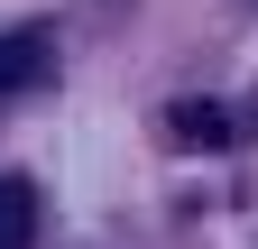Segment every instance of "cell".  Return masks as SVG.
<instances>
[{"instance_id":"3","label":"cell","mask_w":258,"mask_h":249,"mask_svg":"<svg viewBox=\"0 0 258 249\" xmlns=\"http://www.w3.org/2000/svg\"><path fill=\"white\" fill-rule=\"evenodd\" d=\"M175 139H184V148H231V111H203V102H175Z\"/></svg>"},{"instance_id":"2","label":"cell","mask_w":258,"mask_h":249,"mask_svg":"<svg viewBox=\"0 0 258 249\" xmlns=\"http://www.w3.org/2000/svg\"><path fill=\"white\" fill-rule=\"evenodd\" d=\"M28 240H37V184L0 175V249H28Z\"/></svg>"},{"instance_id":"1","label":"cell","mask_w":258,"mask_h":249,"mask_svg":"<svg viewBox=\"0 0 258 249\" xmlns=\"http://www.w3.org/2000/svg\"><path fill=\"white\" fill-rule=\"evenodd\" d=\"M46 55H55V37H46V28H0V92L46 83Z\"/></svg>"}]
</instances>
